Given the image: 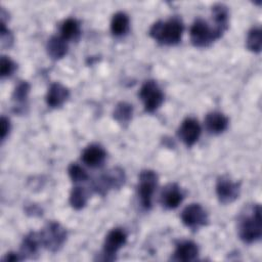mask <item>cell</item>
<instances>
[{
  "label": "cell",
  "instance_id": "1",
  "mask_svg": "<svg viewBox=\"0 0 262 262\" xmlns=\"http://www.w3.org/2000/svg\"><path fill=\"white\" fill-rule=\"evenodd\" d=\"M182 32V21L177 17H172L166 21L159 20L155 23L149 30V35L162 44L172 45L180 41Z\"/></svg>",
  "mask_w": 262,
  "mask_h": 262
},
{
  "label": "cell",
  "instance_id": "2",
  "mask_svg": "<svg viewBox=\"0 0 262 262\" xmlns=\"http://www.w3.org/2000/svg\"><path fill=\"white\" fill-rule=\"evenodd\" d=\"M238 234L245 243H253L260 239L262 235V226L259 205L252 207L249 213L242 215L238 222Z\"/></svg>",
  "mask_w": 262,
  "mask_h": 262
},
{
  "label": "cell",
  "instance_id": "3",
  "mask_svg": "<svg viewBox=\"0 0 262 262\" xmlns=\"http://www.w3.org/2000/svg\"><path fill=\"white\" fill-rule=\"evenodd\" d=\"M41 244L52 252L57 251L66 242L67 231L57 222L48 223L40 233Z\"/></svg>",
  "mask_w": 262,
  "mask_h": 262
},
{
  "label": "cell",
  "instance_id": "4",
  "mask_svg": "<svg viewBox=\"0 0 262 262\" xmlns=\"http://www.w3.org/2000/svg\"><path fill=\"white\" fill-rule=\"evenodd\" d=\"M158 176L151 170L142 171L138 179V195L141 206L144 209H149L151 206V198L157 186Z\"/></svg>",
  "mask_w": 262,
  "mask_h": 262
},
{
  "label": "cell",
  "instance_id": "5",
  "mask_svg": "<svg viewBox=\"0 0 262 262\" xmlns=\"http://www.w3.org/2000/svg\"><path fill=\"white\" fill-rule=\"evenodd\" d=\"M139 97L144 104L145 111L149 113L156 111L164 100V94L162 90L152 80H148L142 85L139 91Z\"/></svg>",
  "mask_w": 262,
  "mask_h": 262
},
{
  "label": "cell",
  "instance_id": "6",
  "mask_svg": "<svg viewBox=\"0 0 262 262\" xmlns=\"http://www.w3.org/2000/svg\"><path fill=\"white\" fill-rule=\"evenodd\" d=\"M218 39L215 31L204 19L198 18L190 28V40L194 46L205 47Z\"/></svg>",
  "mask_w": 262,
  "mask_h": 262
},
{
  "label": "cell",
  "instance_id": "7",
  "mask_svg": "<svg viewBox=\"0 0 262 262\" xmlns=\"http://www.w3.org/2000/svg\"><path fill=\"white\" fill-rule=\"evenodd\" d=\"M125 182L124 171L119 168H114L102 174L93 184L95 191L104 194L111 188H119Z\"/></svg>",
  "mask_w": 262,
  "mask_h": 262
},
{
  "label": "cell",
  "instance_id": "8",
  "mask_svg": "<svg viewBox=\"0 0 262 262\" xmlns=\"http://www.w3.org/2000/svg\"><path fill=\"white\" fill-rule=\"evenodd\" d=\"M239 183L233 182L226 176L219 177L216 184V192L218 199L223 204L232 203L239 195Z\"/></svg>",
  "mask_w": 262,
  "mask_h": 262
},
{
  "label": "cell",
  "instance_id": "9",
  "mask_svg": "<svg viewBox=\"0 0 262 262\" xmlns=\"http://www.w3.org/2000/svg\"><path fill=\"white\" fill-rule=\"evenodd\" d=\"M181 220L186 226L195 228L207 223L208 215L201 205L190 204L182 211Z\"/></svg>",
  "mask_w": 262,
  "mask_h": 262
},
{
  "label": "cell",
  "instance_id": "10",
  "mask_svg": "<svg viewBox=\"0 0 262 262\" xmlns=\"http://www.w3.org/2000/svg\"><path fill=\"white\" fill-rule=\"evenodd\" d=\"M177 134H178V137L187 146H191L198 141L201 134V127L199 122L193 118L185 119L181 123Z\"/></svg>",
  "mask_w": 262,
  "mask_h": 262
},
{
  "label": "cell",
  "instance_id": "11",
  "mask_svg": "<svg viewBox=\"0 0 262 262\" xmlns=\"http://www.w3.org/2000/svg\"><path fill=\"white\" fill-rule=\"evenodd\" d=\"M127 239L125 231L121 228L112 229L105 236L103 244V253L106 256H114L122 248Z\"/></svg>",
  "mask_w": 262,
  "mask_h": 262
},
{
  "label": "cell",
  "instance_id": "12",
  "mask_svg": "<svg viewBox=\"0 0 262 262\" xmlns=\"http://www.w3.org/2000/svg\"><path fill=\"white\" fill-rule=\"evenodd\" d=\"M106 158V154L105 150L97 144H91L89 146H87L81 156L82 161L89 167L92 168H96L99 167L103 164V162L105 161Z\"/></svg>",
  "mask_w": 262,
  "mask_h": 262
},
{
  "label": "cell",
  "instance_id": "13",
  "mask_svg": "<svg viewBox=\"0 0 262 262\" xmlns=\"http://www.w3.org/2000/svg\"><path fill=\"white\" fill-rule=\"evenodd\" d=\"M69 96L70 92L67 87H64L60 83H53L48 89L46 101L47 104L51 107H59L66 102Z\"/></svg>",
  "mask_w": 262,
  "mask_h": 262
},
{
  "label": "cell",
  "instance_id": "14",
  "mask_svg": "<svg viewBox=\"0 0 262 262\" xmlns=\"http://www.w3.org/2000/svg\"><path fill=\"white\" fill-rule=\"evenodd\" d=\"M183 194L179 186L175 183L168 184L165 186L161 192V202L163 206L168 209H174L182 202Z\"/></svg>",
  "mask_w": 262,
  "mask_h": 262
},
{
  "label": "cell",
  "instance_id": "15",
  "mask_svg": "<svg viewBox=\"0 0 262 262\" xmlns=\"http://www.w3.org/2000/svg\"><path fill=\"white\" fill-rule=\"evenodd\" d=\"M198 255H199V249L194 243L182 242L179 245H177L172 259L175 261L187 262V261L194 260L198 257Z\"/></svg>",
  "mask_w": 262,
  "mask_h": 262
},
{
  "label": "cell",
  "instance_id": "16",
  "mask_svg": "<svg viewBox=\"0 0 262 262\" xmlns=\"http://www.w3.org/2000/svg\"><path fill=\"white\" fill-rule=\"evenodd\" d=\"M213 18H214V31L217 37H221L224 31L228 27V10L223 4H216L212 8Z\"/></svg>",
  "mask_w": 262,
  "mask_h": 262
},
{
  "label": "cell",
  "instance_id": "17",
  "mask_svg": "<svg viewBox=\"0 0 262 262\" xmlns=\"http://www.w3.org/2000/svg\"><path fill=\"white\" fill-rule=\"evenodd\" d=\"M206 128L211 133H221L228 126V118L219 112H212L206 116L205 119Z\"/></svg>",
  "mask_w": 262,
  "mask_h": 262
},
{
  "label": "cell",
  "instance_id": "18",
  "mask_svg": "<svg viewBox=\"0 0 262 262\" xmlns=\"http://www.w3.org/2000/svg\"><path fill=\"white\" fill-rule=\"evenodd\" d=\"M47 53L53 59H59L68 51V45L61 37H51L47 43Z\"/></svg>",
  "mask_w": 262,
  "mask_h": 262
},
{
  "label": "cell",
  "instance_id": "19",
  "mask_svg": "<svg viewBox=\"0 0 262 262\" xmlns=\"http://www.w3.org/2000/svg\"><path fill=\"white\" fill-rule=\"evenodd\" d=\"M129 29V17L125 12H117L114 14L111 21L112 33L116 36H122L127 33Z\"/></svg>",
  "mask_w": 262,
  "mask_h": 262
},
{
  "label": "cell",
  "instance_id": "20",
  "mask_svg": "<svg viewBox=\"0 0 262 262\" xmlns=\"http://www.w3.org/2000/svg\"><path fill=\"white\" fill-rule=\"evenodd\" d=\"M80 24L75 18H68L66 19L61 27H60V33L61 38L67 40H75L80 35Z\"/></svg>",
  "mask_w": 262,
  "mask_h": 262
},
{
  "label": "cell",
  "instance_id": "21",
  "mask_svg": "<svg viewBox=\"0 0 262 262\" xmlns=\"http://www.w3.org/2000/svg\"><path fill=\"white\" fill-rule=\"evenodd\" d=\"M41 244L40 234H37L35 232H31L28 235L25 236L23 244H21V252L25 255L32 256L37 253L39 246Z\"/></svg>",
  "mask_w": 262,
  "mask_h": 262
},
{
  "label": "cell",
  "instance_id": "22",
  "mask_svg": "<svg viewBox=\"0 0 262 262\" xmlns=\"http://www.w3.org/2000/svg\"><path fill=\"white\" fill-rule=\"evenodd\" d=\"M132 105L127 102H120L114 111V118L121 124H126L132 118Z\"/></svg>",
  "mask_w": 262,
  "mask_h": 262
},
{
  "label": "cell",
  "instance_id": "23",
  "mask_svg": "<svg viewBox=\"0 0 262 262\" xmlns=\"http://www.w3.org/2000/svg\"><path fill=\"white\" fill-rule=\"evenodd\" d=\"M261 30L259 27L253 28L247 36V47L253 52H260L262 45Z\"/></svg>",
  "mask_w": 262,
  "mask_h": 262
},
{
  "label": "cell",
  "instance_id": "24",
  "mask_svg": "<svg viewBox=\"0 0 262 262\" xmlns=\"http://www.w3.org/2000/svg\"><path fill=\"white\" fill-rule=\"evenodd\" d=\"M70 203L76 210L82 209L87 203V193L83 187H75L70 195Z\"/></svg>",
  "mask_w": 262,
  "mask_h": 262
},
{
  "label": "cell",
  "instance_id": "25",
  "mask_svg": "<svg viewBox=\"0 0 262 262\" xmlns=\"http://www.w3.org/2000/svg\"><path fill=\"white\" fill-rule=\"evenodd\" d=\"M68 172H69V175H70L71 179H72L74 182L86 181L87 178H88V175H87L86 171H85L81 166H79V165L76 164V163H73V164H71V165L69 166Z\"/></svg>",
  "mask_w": 262,
  "mask_h": 262
},
{
  "label": "cell",
  "instance_id": "26",
  "mask_svg": "<svg viewBox=\"0 0 262 262\" xmlns=\"http://www.w3.org/2000/svg\"><path fill=\"white\" fill-rule=\"evenodd\" d=\"M29 91H30V85L25 82V81H21L14 89V92H13V100L18 102V103H23L26 99H27V96L29 94Z\"/></svg>",
  "mask_w": 262,
  "mask_h": 262
},
{
  "label": "cell",
  "instance_id": "27",
  "mask_svg": "<svg viewBox=\"0 0 262 262\" xmlns=\"http://www.w3.org/2000/svg\"><path fill=\"white\" fill-rule=\"evenodd\" d=\"M15 70V63L7 56H2L0 60V74L1 77L10 76Z\"/></svg>",
  "mask_w": 262,
  "mask_h": 262
},
{
  "label": "cell",
  "instance_id": "28",
  "mask_svg": "<svg viewBox=\"0 0 262 262\" xmlns=\"http://www.w3.org/2000/svg\"><path fill=\"white\" fill-rule=\"evenodd\" d=\"M10 129V123L7 118L2 116L1 118V139L4 140Z\"/></svg>",
  "mask_w": 262,
  "mask_h": 262
},
{
  "label": "cell",
  "instance_id": "29",
  "mask_svg": "<svg viewBox=\"0 0 262 262\" xmlns=\"http://www.w3.org/2000/svg\"><path fill=\"white\" fill-rule=\"evenodd\" d=\"M20 259H21V257H19L18 255L14 254V253H9L5 256V258L3 260L4 261H18Z\"/></svg>",
  "mask_w": 262,
  "mask_h": 262
}]
</instances>
